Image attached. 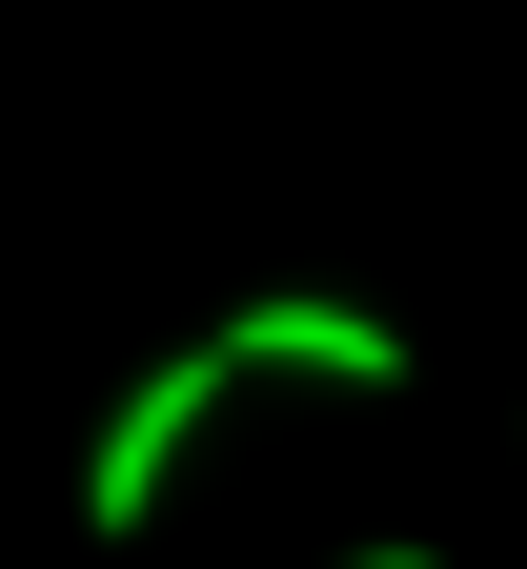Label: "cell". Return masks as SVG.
<instances>
[{
    "label": "cell",
    "instance_id": "cell-1",
    "mask_svg": "<svg viewBox=\"0 0 527 569\" xmlns=\"http://www.w3.org/2000/svg\"><path fill=\"white\" fill-rule=\"evenodd\" d=\"M223 387H244V367H223V326L183 346V367H142L122 407H102V448H82V529L122 549V529H163V488H183V448H203V407Z\"/></svg>",
    "mask_w": 527,
    "mask_h": 569
},
{
    "label": "cell",
    "instance_id": "cell-3",
    "mask_svg": "<svg viewBox=\"0 0 527 569\" xmlns=\"http://www.w3.org/2000/svg\"><path fill=\"white\" fill-rule=\"evenodd\" d=\"M345 569H446V549H426V529H406V549H345Z\"/></svg>",
    "mask_w": 527,
    "mask_h": 569
},
{
    "label": "cell",
    "instance_id": "cell-2",
    "mask_svg": "<svg viewBox=\"0 0 527 569\" xmlns=\"http://www.w3.org/2000/svg\"><path fill=\"white\" fill-rule=\"evenodd\" d=\"M223 367H284V387H406V326L345 306V284H264V306L223 326Z\"/></svg>",
    "mask_w": 527,
    "mask_h": 569
}]
</instances>
